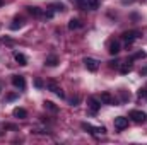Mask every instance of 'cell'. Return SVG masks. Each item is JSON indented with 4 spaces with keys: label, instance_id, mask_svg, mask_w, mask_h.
I'll list each match as a JSON object with an SVG mask.
<instances>
[{
    "label": "cell",
    "instance_id": "cell-11",
    "mask_svg": "<svg viewBox=\"0 0 147 145\" xmlns=\"http://www.w3.org/2000/svg\"><path fill=\"white\" fill-rule=\"evenodd\" d=\"M22 24H24V19L17 15V17H14V21H12V24H10V29H12V31H17L19 28H22Z\"/></svg>",
    "mask_w": 147,
    "mask_h": 145
},
{
    "label": "cell",
    "instance_id": "cell-5",
    "mask_svg": "<svg viewBox=\"0 0 147 145\" xmlns=\"http://www.w3.org/2000/svg\"><path fill=\"white\" fill-rule=\"evenodd\" d=\"M12 85L19 91H24L26 89V79L22 75H12Z\"/></svg>",
    "mask_w": 147,
    "mask_h": 145
},
{
    "label": "cell",
    "instance_id": "cell-4",
    "mask_svg": "<svg viewBox=\"0 0 147 145\" xmlns=\"http://www.w3.org/2000/svg\"><path fill=\"white\" fill-rule=\"evenodd\" d=\"M82 62H84V67H86L89 72H96V70L99 68V62L94 60V58H91V56H86Z\"/></svg>",
    "mask_w": 147,
    "mask_h": 145
},
{
    "label": "cell",
    "instance_id": "cell-16",
    "mask_svg": "<svg viewBox=\"0 0 147 145\" xmlns=\"http://www.w3.org/2000/svg\"><path fill=\"white\" fill-rule=\"evenodd\" d=\"M26 9H28V12H29L33 17H41V15H43V10L38 9V7H31V5H29V7H26Z\"/></svg>",
    "mask_w": 147,
    "mask_h": 145
},
{
    "label": "cell",
    "instance_id": "cell-6",
    "mask_svg": "<svg viewBox=\"0 0 147 145\" xmlns=\"http://www.w3.org/2000/svg\"><path fill=\"white\" fill-rule=\"evenodd\" d=\"M87 106H89V111L92 113V114H96L98 111H99V108H101V101L98 99V97H89V101H87Z\"/></svg>",
    "mask_w": 147,
    "mask_h": 145
},
{
    "label": "cell",
    "instance_id": "cell-13",
    "mask_svg": "<svg viewBox=\"0 0 147 145\" xmlns=\"http://www.w3.org/2000/svg\"><path fill=\"white\" fill-rule=\"evenodd\" d=\"M45 63H46L48 67H57V65H58V56H57V55H50V56H46Z\"/></svg>",
    "mask_w": 147,
    "mask_h": 145
},
{
    "label": "cell",
    "instance_id": "cell-12",
    "mask_svg": "<svg viewBox=\"0 0 147 145\" xmlns=\"http://www.w3.org/2000/svg\"><path fill=\"white\" fill-rule=\"evenodd\" d=\"M12 114L16 116V118H19V119H24V118H28V111L24 108H16L12 111Z\"/></svg>",
    "mask_w": 147,
    "mask_h": 145
},
{
    "label": "cell",
    "instance_id": "cell-14",
    "mask_svg": "<svg viewBox=\"0 0 147 145\" xmlns=\"http://www.w3.org/2000/svg\"><path fill=\"white\" fill-rule=\"evenodd\" d=\"M120 72L123 73V75H127V73L132 72V60H127V62L120 67Z\"/></svg>",
    "mask_w": 147,
    "mask_h": 145
},
{
    "label": "cell",
    "instance_id": "cell-28",
    "mask_svg": "<svg viewBox=\"0 0 147 145\" xmlns=\"http://www.w3.org/2000/svg\"><path fill=\"white\" fill-rule=\"evenodd\" d=\"M2 5H3V0H0V7H2Z\"/></svg>",
    "mask_w": 147,
    "mask_h": 145
},
{
    "label": "cell",
    "instance_id": "cell-9",
    "mask_svg": "<svg viewBox=\"0 0 147 145\" xmlns=\"http://www.w3.org/2000/svg\"><path fill=\"white\" fill-rule=\"evenodd\" d=\"M127 126H128V118H125V116L115 118V128L116 130H125Z\"/></svg>",
    "mask_w": 147,
    "mask_h": 145
},
{
    "label": "cell",
    "instance_id": "cell-2",
    "mask_svg": "<svg viewBox=\"0 0 147 145\" xmlns=\"http://www.w3.org/2000/svg\"><path fill=\"white\" fill-rule=\"evenodd\" d=\"M128 116H130L132 121H135V123H144L147 119V114L144 111H139V109H132V111L128 113Z\"/></svg>",
    "mask_w": 147,
    "mask_h": 145
},
{
    "label": "cell",
    "instance_id": "cell-23",
    "mask_svg": "<svg viewBox=\"0 0 147 145\" xmlns=\"http://www.w3.org/2000/svg\"><path fill=\"white\" fill-rule=\"evenodd\" d=\"M144 56H146V53H144V51H139V53H135L130 60H137V58H144Z\"/></svg>",
    "mask_w": 147,
    "mask_h": 145
},
{
    "label": "cell",
    "instance_id": "cell-3",
    "mask_svg": "<svg viewBox=\"0 0 147 145\" xmlns=\"http://www.w3.org/2000/svg\"><path fill=\"white\" fill-rule=\"evenodd\" d=\"M140 36V33L139 31H135V29H132V31H125L123 34H121V39L127 43V44H132L137 38Z\"/></svg>",
    "mask_w": 147,
    "mask_h": 145
},
{
    "label": "cell",
    "instance_id": "cell-20",
    "mask_svg": "<svg viewBox=\"0 0 147 145\" xmlns=\"http://www.w3.org/2000/svg\"><path fill=\"white\" fill-rule=\"evenodd\" d=\"M45 109H48V111H51V113H57L58 108L51 103V101H45Z\"/></svg>",
    "mask_w": 147,
    "mask_h": 145
},
{
    "label": "cell",
    "instance_id": "cell-15",
    "mask_svg": "<svg viewBox=\"0 0 147 145\" xmlns=\"http://www.w3.org/2000/svg\"><path fill=\"white\" fill-rule=\"evenodd\" d=\"M80 28H82V22H80L79 19H70V21H69V29H70V31L80 29Z\"/></svg>",
    "mask_w": 147,
    "mask_h": 145
},
{
    "label": "cell",
    "instance_id": "cell-1",
    "mask_svg": "<svg viewBox=\"0 0 147 145\" xmlns=\"http://www.w3.org/2000/svg\"><path fill=\"white\" fill-rule=\"evenodd\" d=\"M80 126H82V130H86V132L91 133V135H96V133L105 135V133H106V128H105V126H92L91 123H82Z\"/></svg>",
    "mask_w": 147,
    "mask_h": 145
},
{
    "label": "cell",
    "instance_id": "cell-22",
    "mask_svg": "<svg viewBox=\"0 0 147 145\" xmlns=\"http://www.w3.org/2000/svg\"><path fill=\"white\" fill-rule=\"evenodd\" d=\"M79 103H80V97L79 96H74L72 99H70V104L72 106H79Z\"/></svg>",
    "mask_w": 147,
    "mask_h": 145
},
{
    "label": "cell",
    "instance_id": "cell-27",
    "mask_svg": "<svg viewBox=\"0 0 147 145\" xmlns=\"http://www.w3.org/2000/svg\"><path fill=\"white\" fill-rule=\"evenodd\" d=\"M16 97H17V94H9V96H7V101H14Z\"/></svg>",
    "mask_w": 147,
    "mask_h": 145
},
{
    "label": "cell",
    "instance_id": "cell-25",
    "mask_svg": "<svg viewBox=\"0 0 147 145\" xmlns=\"http://www.w3.org/2000/svg\"><path fill=\"white\" fill-rule=\"evenodd\" d=\"M34 85H36L38 89H43V80H41V79H36V80H34Z\"/></svg>",
    "mask_w": 147,
    "mask_h": 145
},
{
    "label": "cell",
    "instance_id": "cell-24",
    "mask_svg": "<svg viewBox=\"0 0 147 145\" xmlns=\"http://www.w3.org/2000/svg\"><path fill=\"white\" fill-rule=\"evenodd\" d=\"M118 67H120V62H116V60L110 62V68H118Z\"/></svg>",
    "mask_w": 147,
    "mask_h": 145
},
{
    "label": "cell",
    "instance_id": "cell-8",
    "mask_svg": "<svg viewBox=\"0 0 147 145\" xmlns=\"http://www.w3.org/2000/svg\"><path fill=\"white\" fill-rule=\"evenodd\" d=\"M120 50H121V46H120V41H118V39H111L110 43H108V51H110V55H118Z\"/></svg>",
    "mask_w": 147,
    "mask_h": 145
},
{
    "label": "cell",
    "instance_id": "cell-10",
    "mask_svg": "<svg viewBox=\"0 0 147 145\" xmlns=\"http://www.w3.org/2000/svg\"><path fill=\"white\" fill-rule=\"evenodd\" d=\"M99 101H101L103 104H110V106L116 104V99L111 96L110 92H103V94H101V97H99Z\"/></svg>",
    "mask_w": 147,
    "mask_h": 145
},
{
    "label": "cell",
    "instance_id": "cell-19",
    "mask_svg": "<svg viewBox=\"0 0 147 145\" xmlns=\"http://www.w3.org/2000/svg\"><path fill=\"white\" fill-rule=\"evenodd\" d=\"M87 7H89V10H98L99 9V0H87Z\"/></svg>",
    "mask_w": 147,
    "mask_h": 145
},
{
    "label": "cell",
    "instance_id": "cell-18",
    "mask_svg": "<svg viewBox=\"0 0 147 145\" xmlns=\"http://www.w3.org/2000/svg\"><path fill=\"white\" fill-rule=\"evenodd\" d=\"M50 9H51L53 12H63V10H65V5H63V3H58V2H55V3H51V5H50Z\"/></svg>",
    "mask_w": 147,
    "mask_h": 145
},
{
    "label": "cell",
    "instance_id": "cell-7",
    "mask_svg": "<svg viewBox=\"0 0 147 145\" xmlns=\"http://www.w3.org/2000/svg\"><path fill=\"white\" fill-rule=\"evenodd\" d=\"M46 87H48V89H50L51 92H55V94H57L58 97H62V99L65 97V94H63V91L60 89V85H58L57 82H53V80H51V82H48V84H46Z\"/></svg>",
    "mask_w": 147,
    "mask_h": 145
},
{
    "label": "cell",
    "instance_id": "cell-26",
    "mask_svg": "<svg viewBox=\"0 0 147 145\" xmlns=\"http://www.w3.org/2000/svg\"><path fill=\"white\" fill-rule=\"evenodd\" d=\"M139 96H140V97H146V99H147V89H140V91H139Z\"/></svg>",
    "mask_w": 147,
    "mask_h": 145
},
{
    "label": "cell",
    "instance_id": "cell-17",
    "mask_svg": "<svg viewBox=\"0 0 147 145\" xmlns=\"http://www.w3.org/2000/svg\"><path fill=\"white\" fill-rule=\"evenodd\" d=\"M14 58H16V62H17L19 65H28V58H26L22 53H16Z\"/></svg>",
    "mask_w": 147,
    "mask_h": 145
},
{
    "label": "cell",
    "instance_id": "cell-21",
    "mask_svg": "<svg viewBox=\"0 0 147 145\" xmlns=\"http://www.w3.org/2000/svg\"><path fill=\"white\" fill-rule=\"evenodd\" d=\"M75 3H77V7H79L80 10H87V9H89V7H87V0H77Z\"/></svg>",
    "mask_w": 147,
    "mask_h": 145
}]
</instances>
